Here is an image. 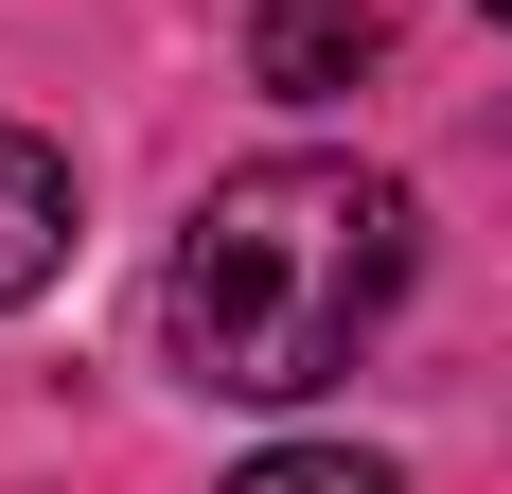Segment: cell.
Segmentation results:
<instances>
[{
  "label": "cell",
  "instance_id": "1",
  "mask_svg": "<svg viewBox=\"0 0 512 494\" xmlns=\"http://www.w3.org/2000/svg\"><path fill=\"white\" fill-rule=\"evenodd\" d=\"M407 265H424L407 177H371V159H248V177L195 195V230L159 265V353L212 406H301V389L354 371V336L407 300Z\"/></svg>",
  "mask_w": 512,
  "mask_h": 494
},
{
  "label": "cell",
  "instance_id": "2",
  "mask_svg": "<svg viewBox=\"0 0 512 494\" xmlns=\"http://www.w3.org/2000/svg\"><path fill=\"white\" fill-rule=\"evenodd\" d=\"M53 265H71V159L0 106V300H36Z\"/></svg>",
  "mask_w": 512,
  "mask_h": 494
},
{
  "label": "cell",
  "instance_id": "3",
  "mask_svg": "<svg viewBox=\"0 0 512 494\" xmlns=\"http://www.w3.org/2000/svg\"><path fill=\"white\" fill-rule=\"evenodd\" d=\"M248 53H265V89H354L371 53H389V18H371V0H248Z\"/></svg>",
  "mask_w": 512,
  "mask_h": 494
},
{
  "label": "cell",
  "instance_id": "4",
  "mask_svg": "<svg viewBox=\"0 0 512 494\" xmlns=\"http://www.w3.org/2000/svg\"><path fill=\"white\" fill-rule=\"evenodd\" d=\"M230 494H407V459H371V442H265Z\"/></svg>",
  "mask_w": 512,
  "mask_h": 494
},
{
  "label": "cell",
  "instance_id": "5",
  "mask_svg": "<svg viewBox=\"0 0 512 494\" xmlns=\"http://www.w3.org/2000/svg\"><path fill=\"white\" fill-rule=\"evenodd\" d=\"M477 18H512V0H477Z\"/></svg>",
  "mask_w": 512,
  "mask_h": 494
}]
</instances>
